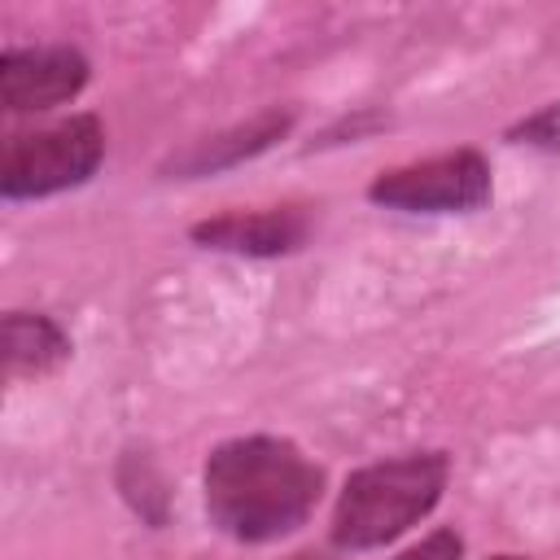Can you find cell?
<instances>
[{
	"instance_id": "6da1fadb",
	"label": "cell",
	"mask_w": 560,
	"mask_h": 560,
	"mask_svg": "<svg viewBox=\"0 0 560 560\" xmlns=\"http://www.w3.org/2000/svg\"><path fill=\"white\" fill-rule=\"evenodd\" d=\"M324 472L284 438H232L206 459V512L236 542L293 534L319 503Z\"/></svg>"
},
{
	"instance_id": "30bf717a",
	"label": "cell",
	"mask_w": 560,
	"mask_h": 560,
	"mask_svg": "<svg viewBox=\"0 0 560 560\" xmlns=\"http://www.w3.org/2000/svg\"><path fill=\"white\" fill-rule=\"evenodd\" d=\"M494 560H529V556H494Z\"/></svg>"
},
{
	"instance_id": "8fae6325",
	"label": "cell",
	"mask_w": 560,
	"mask_h": 560,
	"mask_svg": "<svg viewBox=\"0 0 560 560\" xmlns=\"http://www.w3.org/2000/svg\"><path fill=\"white\" fill-rule=\"evenodd\" d=\"M289 560H319V556H289Z\"/></svg>"
},
{
	"instance_id": "9c48e42d",
	"label": "cell",
	"mask_w": 560,
	"mask_h": 560,
	"mask_svg": "<svg viewBox=\"0 0 560 560\" xmlns=\"http://www.w3.org/2000/svg\"><path fill=\"white\" fill-rule=\"evenodd\" d=\"M459 556H464L459 534H455V529H438V534H429L424 542L407 547L398 560H459Z\"/></svg>"
},
{
	"instance_id": "8992f818",
	"label": "cell",
	"mask_w": 560,
	"mask_h": 560,
	"mask_svg": "<svg viewBox=\"0 0 560 560\" xmlns=\"http://www.w3.org/2000/svg\"><path fill=\"white\" fill-rule=\"evenodd\" d=\"M311 223L302 210H254V214H219L192 228V241L206 249H228V254H249V258H276L289 254L306 241Z\"/></svg>"
},
{
	"instance_id": "3957f363",
	"label": "cell",
	"mask_w": 560,
	"mask_h": 560,
	"mask_svg": "<svg viewBox=\"0 0 560 560\" xmlns=\"http://www.w3.org/2000/svg\"><path fill=\"white\" fill-rule=\"evenodd\" d=\"M105 158V131L92 114H70L61 122H48L39 131L13 136L4 144V162H0V192L9 201H26V197H52L66 192L83 179H92V171Z\"/></svg>"
},
{
	"instance_id": "7a4b0ae2",
	"label": "cell",
	"mask_w": 560,
	"mask_h": 560,
	"mask_svg": "<svg viewBox=\"0 0 560 560\" xmlns=\"http://www.w3.org/2000/svg\"><path fill=\"white\" fill-rule=\"evenodd\" d=\"M446 455L442 451H420V455H398L359 468L332 512V542L346 551H368L385 547L398 534H407L420 516H429L446 490Z\"/></svg>"
},
{
	"instance_id": "ba28073f",
	"label": "cell",
	"mask_w": 560,
	"mask_h": 560,
	"mask_svg": "<svg viewBox=\"0 0 560 560\" xmlns=\"http://www.w3.org/2000/svg\"><path fill=\"white\" fill-rule=\"evenodd\" d=\"M66 354H70V341H66V332L48 315L13 311L4 319V363H9V376L52 372Z\"/></svg>"
},
{
	"instance_id": "5b68a950",
	"label": "cell",
	"mask_w": 560,
	"mask_h": 560,
	"mask_svg": "<svg viewBox=\"0 0 560 560\" xmlns=\"http://www.w3.org/2000/svg\"><path fill=\"white\" fill-rule=\"evenodd\" d=\"M88 83V57L70 44L9 48L0 57V101L9 114H31L79 96Z\"/></svg>"
},
{
	"instance_id": "277c9868",
	"label": "cell",
	"mask_w": 560,
	"mask_h": 560,
	"mask_svg": "<svg viewBox=\"0 0 560 560\" xmlns=\"http://www.w3.org/2000/svg\"><path fill=\"white\" fill-rule=\"evenodd\" d=\"M368 197L385 210H407V214H464L490 201V166L477 149H455L381 171Z\"/></svg>"
},
{
	"instance_id": "52a82bcc",
	"label": "cell",
	"mask_w": 560,
	"mask_h": 560,
	"mask_svg": "<svg viewBox=\"0 0 560 560\" xmlns=\"http://www.w3.org/2000/svg\"><path fill=\"white\" fill-rule=\"evenodd\" d=\"M289 127H293V114H289V109H262V114H254L249 122H236V127H228V131H219V136H210V140H197L192 149H184L179 158H171L166 171L179 175V179L214 175V171H223V166H236V162H245V158H258V153L271 149Z\"/></svg>"
}]
</instances>
